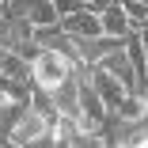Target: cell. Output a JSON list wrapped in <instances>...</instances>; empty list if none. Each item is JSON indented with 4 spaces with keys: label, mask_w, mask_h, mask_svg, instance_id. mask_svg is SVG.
Segmentation results:
<instances>
[{
    "label": "cell",
    "mask_w": 148,
    "mask_h": 148,
    "mask_svg": "<svg viewBox=\"0 0 148 148\" xmlns=\"http://www.w3.org/2000/svg\"><path fill=\"white\" fill-rule=\"evenodd\" d=\"M4 8H8V0H0V12H4Z\"/></svg>",
    "instance_id": "12"
},
{
    "label": "cell",
    "mask_w": 148,
    "mask_h": 148,
    "mask_svg": "<svg viewBox=\"0 0 148 148\" xmlns=\"http://www.w3.org/2000/svg\"><path fill=\"white\" fill-rule=\"evenodd\" d=\"M12 144L15 148H57V137H53V125L46 122V118L34 106H27L19 114L15 129H12Z\"/></svg>",
    "instance_id": "2"
},
{
    "label": "cell",
    "mask_w": 148,
    "mask_h": 148,
    "mask_svg": "<svg viewBox=\"0 0 148 148\" xmlns=\"http://www.w3.org/2000/svg\"><path fill=\"white\" fill-rule=\"evenodd\" d=\"M110 4H118V0H87V8H91V12H106Z\"/></svg>",
    "instance_id": "10"
},
{
    "label": "cell",
    "mask_w": 148,
    "mask_h": 148,
    "mask_svg": "<svg viewBox=\"0 0 148 148\" xmlns=\"http://www.w3.org/2000/svg\"><path fill=\"white\" fill-rule=\"evenodd\" d=\"M4 46H8V15L0 12V49H4Z\"/></svg>",
    "instance_id": "9"
},
{
    "label": "cell",
    "mask_w": 148,
    "mask_h": 148,
    "mask_svg": "<svg viewBox=\"0 0 148 148\" xmlns=\"http://www.w3.org/2000/svg\"><path fill=\"white\" fill-rule=\"evenodd\" d=\"M122 8H125V15H129V23L137 27V31L148 27V4L144 0H122Z\"/></svg>",
    "instance_id": "8"
},
{
    "label": "cell",
    "mask_w": 148,
    "mask_h": 148,
    "mask_svg": "<svg viewBox=\"0 0 148 148\" xmlns=\"http://www.w3.org/2000/svg\"><path fill=\"white\" fill-rule=\"evenodd\" d=\"M99 69H106L114 80H122L125 87H129V91L137 95V87H140V80H137V65L129 61V53H125V42L122 46H118V49H110L106 57H103V61H99Z\"/></svg>",
    "instance_id": "5"
},
{
    "label": "cell",
    "mask_w": 148,
    "mask_h": 148,
    "mask_svg": "<svg viewBox=\"0 0 148 148\" xmlns=\"http://www.w3.org/2000/svg\"><path fill=\"white\" fill-rule=\"evenodd\" d=\"M133 148H148V133H144V137H140V140H137Z\"/></svg>",
    "instance_id": "11"
},
{
    "label": "cell",
    "mask_w": 148,
    "mask_h": 148,
    "mask_svg": "<svg viewBox=\"0 0 148 148\" xmlns=\"http://www.w3.org/2000/svg\"><path fill=\"white\" fill-rule=\"evenodd\" d=\"M80 4H87V0H80Z\"/></svg>",
    "instance_id": "13"
},
{
    "label": "cell",
    "mask_w": 148,
    "mask_h": 148,
    "mask_svg": "<svg viewBox=\"0 0 148 148\" xmlns=\"http://www.w3.org/2000/svg\"><path fill=\"white\" fill-rule=\"evenodd\" d=\"M99 19H103V34H110V38H129L137 27L129 23V15H125V8H122V0H118V4H110L106 12H99Z\"/></svg>",
    "instance_id": "6"
},
{
    "label": "cell",
    "mask_w": 148,
    "mask_h": 148,
    "mask_svg": "<svg viewBox=\"0 0 148 148\" xmlns=\"http://www.w3.org/2000/svg\"><path fill=\"white\" fill-rule=\"evenodd\" d=\"M61 31L69 38H95V34H103V19H99V12H91L84 4L69 15H61Z\"/></svg>",
    "instance_id": "4"
},
{
    "label": "cell",
    "mask_w": 148,
    "mask_h": 148,
    "mask_svg": "<svg viewBox=\"0 0 148 148\" xmlns=\"http://www.w3.org/2000/svg\"><path fill=\"white\" fill-rule=\"evenodd\" d=\"M76 65H80V61H72V57L57 53V49H42L34 61H31V84L42 87V91H49V95H57V91L76 76Z\"/></svg>",
    "instance_id": "1"
},
{
    "label": "cell",
    "mask_w": 148,
    "mask_h": 148,
    "mask_svg": "<svg viewBox=\"0 0 148 148\" xmlns=\"http://www.w3.org/2000/svg\"><path fill=\"white\" fill-rule=\"evenodd\" d=\"M87 72H91V84H95V91H99V99L106 103V110L110 114H118V110H122L125 103H129V87L122 84V80H114L106 69H99V65H91V69H87Z\"/></svg>",
    "instance_id": "3"
},
{
    "label": "cell",
    "mask_w": 148,
    "mask_h": 148,
    "mask_svg": "<svg viewBox=\"0 0 148 148\" xmlns=\"http://www.w3.org/2000/svg\"><path fill=\"white\" fill-rule=\"evenodd\" d=\"M27 19H31L34 27H53V23H61V12H57L53 0H31V12H27Z\"/></svg>",
    "instance_id": "7"
}]
</instances>
